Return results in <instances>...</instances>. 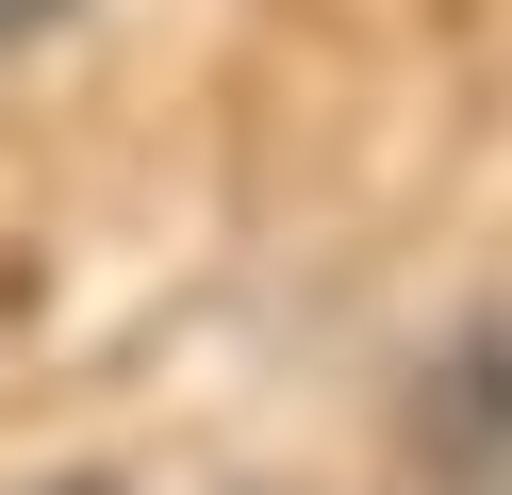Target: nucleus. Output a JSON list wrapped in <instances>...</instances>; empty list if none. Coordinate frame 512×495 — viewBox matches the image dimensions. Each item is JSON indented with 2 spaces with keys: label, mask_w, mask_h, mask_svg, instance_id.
I'll return each mask as SVG.
<instances>
[{
  "label": "nucleus",
  "mask_w": 512,
  "mask_h": 495,
  "mask_svg": "<svg viewBox=\"0 0 512 495\" xmlns=\"http://www.w3.org/2000/svg\"><path fill=\"white\" fill-rule=\"evenodd\" d=\"M50 17H67V0H0V50H34V33H50Z\"/></svg>",
  "instance_id": "2"
},
{
  "label": "nucleus",
  "mask_w": 512,
  "mask_h": 495,
  "mask_svg": "<svg viewBox=\"0 0 512 495\" xmlns=\"http://www.w3.org/2000/svg\"><path fill=\"white\" fill-rule=\"evenodd\" d=\"M430 446L463 462V479H479V462L512 446V330H463V347H446V396H430Z\"/></svg>",
  "instance_id": "1"
}]
</instances>
